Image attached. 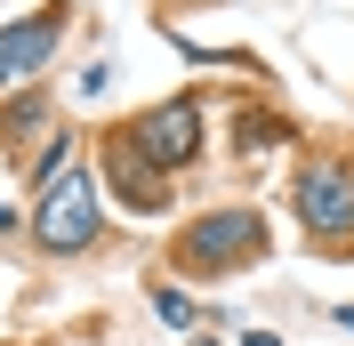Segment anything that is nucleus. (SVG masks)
<instances>
[{"mask_svg":"<svg viewBox=\"0 0 354 346\" xmlns=\"http://www.w3.org/2000/svg\"><path fill=\"white\" fill-rule=\"evenodd\" d=\"M266 250V217L258 210H209L194 217L185 234H177V266H194V274H218V266H242Z\"/></svg>","mask_w":354,"mask_h":346,"instance_id":"nucleus-1","label":"nucleus"},{"mask_svg":"<svg viewBox=\"0 0 354 346\" xmlns=\"http://www.w3.org/2000/svg\"><path fill=\"white\" fill-rule=\"evenodd\" d=\"M32 242H41V250H57V258H73V250H88V242H97V194H88V170H65V177H48V185H41Z\"/></svg>","mask_w":354,"mask_h":346,"instance_id":"nucleus-2","label":"nucleus"},{"mask_svg":"<svg viewBox=\"0 0 354 346\" xmlns=\"http://www.w3.org/2000/svg\"><path fill=\"white\" fill-rule=\"evenodd\" d=\"M121 145H129L137 161H153L161 177H169V170H185V161L201 153V105H194V97H169V105L137 113L129 129H121Z\"/></svg>","mask_w":354,"mask_h":346,"instance_id":"nucleus-3","label":"nucleus"},{"mask_svg":"<svg viewBox=\"0 0 354 346\" xmlns=\"http://www.w3.org/2000/svg\"><path fill=\"white\" fill-rule=\"evenodd\" d=\"M298 217H306L314 242H354V177L338 161H314L298 177Z\"/></svg>","mask_w":354,"mask_h":346,"instance_id":"nucleus-4","label":"nucleus"},{"mask_svg":"<svg viewBox=\"0 0 354 346\" xmlns=\"http://www.w3.org/2000/svg\"><path fill=\"white\" fill-rule=\"evenodd\" d=\"M65 41V8H41V17H24L0 33V89H24L32 73L48 65V48Z\"/></svg>","mask_w":354,"mask_h":346,"instance_id":"nucleus-5","label":"nucleus"},{"mask_svg":"<svg viewBox=\"0 0 354 346\" xmlns=\"http://www.w3.org/2000/svg\"><path fill=\"white\" fill-rule=\"evenodd\" d=\"M105 177L129 194V210H169V185H161V170H153V161H137V153L121 145V129H113V145H105Z\"/></svg>","mask_w":354,"mask_h":346,"instance_id":"nucleus-6","label":"nucleus"},{"mask_svg":"<svg viewBox=\"0 0 354 346\" xmlns=\"http://www.w3.org/2000/svg\"><path fill=\"white\" fill-rule=\"evenodd\" d=\"M242 346H282V338H274V330H250V338H242Z\"/></svg>","mask_w":354,"mask_h":346,"instance_id":"nucleus-7","label":"nucleus"}]
</instances>
